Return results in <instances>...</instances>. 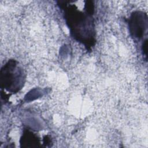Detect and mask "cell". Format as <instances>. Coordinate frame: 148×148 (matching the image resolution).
<instances>
[{
  "label": "cell",
  "instance_id": "cell-3",
  "mask_svg": "<svg viewBox=\"0 0 148 148\" xmlns=\"http://www.w3.org/2000/svg\"><path fill=\"white\" fill-rule=\"evenodd\" d=\"M129 28L132 36L140 39L147 28V14L142 12H134L130 18Z\"/></svg>",
  "mask_w": 148,
  "mask_h": 148
},
{
  "label": "cell",
  "instance_id": "cell-2",
  "mask_svg": "<svg viewBox=\"0 0 148 148\" xmlns=\"http://www.w3.org/2000/svg\"><path fill=\"white\" fill-rule=\"evenodd\" d=\"M23 83V73L16 66V62L12 61L5 66V86L11 91H17Z\"/></svg>",
  "mask_w": 148,
  "mask_h": 148
},
{
  "label": "cell",
  "instance_id": "cell-1",
  "mask_svg": "<svg viewBox=\"0 0 148 148\" xmlns=\"http://www.w3.org/2000/svg\"><path fill=\"white\" fill-rule=\"evenodd\" d=\"M60 5L64 9L65 20L73 36L86 46L91 47L94 42L92 14L80 12L75 5L68 6L66 2H60Z\"/></svg>",
  "mask_w": 148,
  "mask_h": 148
},
{
  "label": "cell",
  "instance_id": "cell-4",
  "mask_svg": "<svg viewBox=\"0 0 148 148\" xmlns=\"http://www.w3.org/2000/svg\"><path fill=\"white\" fill-rule=\"evenodd\" d=\"M147 39H146L145 40V42H143V47H142V49H143V54H145V55L146 56H147Z\"/></svg>",
  "mask_w": 148,
  "mask_h": 148
}]
</instances>
